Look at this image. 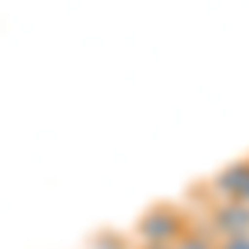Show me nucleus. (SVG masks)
Listing matches in <instances>:
<instances>
[{
  "mask_svg": "<svg viewBox=\"0 0 249 249\" xmlns=\"http://www.w3.org/2000/svg\"><path fill=\"white\" fill-rule=\"evenodd\" d=\"M186 230H190L186 213L179 210V206H173V203H153L150 210L136 219V239H140V246H153V249L176 246Z\"/></svg>",
  "mask_w": 249,
  "mask_h": 249,
  "instance_id": "obj_1",
  "label": "nucleus"
},
{
  "mask_svg": "<svg viewBox=\"0 0 249 249\" xmlns=\"http://www.w3.org/2000/svg\"><path fill=\"white\" fill-rule=\"evenodd\" d=\"M210 226L216 236L230 239V236H243L249 232V206L239 203V199H223L216 203L210 213Z\"/></svg>",
  "mask_w": 249,
  "mask_h": 249,
  "instance_id": "obj_2",
  "label": "nucleus"
},
{
  "mask_svg": "<svg viewBox=\"0 0 249 249\" xmlns=\"http://www.w3.org/2000/svg\"><path fill=\"white\" fill-rule=\"evenodd\" d=\"M246 179H249V160H236V163H230L226 170H219L213 176L210 186H213V193H216V199L223 203V199H239Z\"/></svg>",
  "mask_w": 249,
  "mask_h": 249,
  "instance_id": "obj_3",
  "label": "nucleus"
},
{
  "mask_svg": "<svg viewBox=\"0 0 249 249\" xmlns=\"http://www.w3.org/2000/svg\"><path fill=\"white\" fill-rule=\"evenodd\" d=\"M173 249H216V243H213L210 236H203V232L186 230L183 236H179V243H176Z\"/></svg>",
  "mask_w": 249,
  "mask_h": 249,
  "instance_id": "obj_4",
  "label": "nucleus"
},
{
  "mask_svg": "<svg viewBox=\"0 0 249 249\" xmlns=\"http://www.w3.org/2000/svg\"><path fill=\"white\" fill-rule=\"evenodd\" d=\"M216 249H249V232H243V236H230V239H219Z\"/></svg>",
  "mask_w": 249,
  "mask_h": 249,
  "instance_id": "obj_5",
  "label": "nucleus"
},
{
  "mask_svg": "<svg viewBox=\"0 0 249 249\" xmlns=\"http://www.w3.org/2000/svg\"><path fill=\"white\" fill-rule=\"evenodd\" d=\"M239 203H246V206H249V179H246V186H243V196H239Z\"/></svg>",
  "mask_w": 249,
  "mask_h": 249,
  "instance_id": "obj_6",
  "label": "nucleus"
},
{
  "mask_svg": "<svg viewBox=\"0 0 249 249\" xmlns=\"http://www.w3.org/2000/svg\"><path fill=\"white\" fill-rule=\"evenodd\" d=\"M140 249H153V246H140ZM160 249H173V246H160Z\"/></svg>",
  "mask_w": 249,
  "mask_h": 249,
  "instance_id": "obj_7",
  "label": "nucleus"
}]
</instances>
